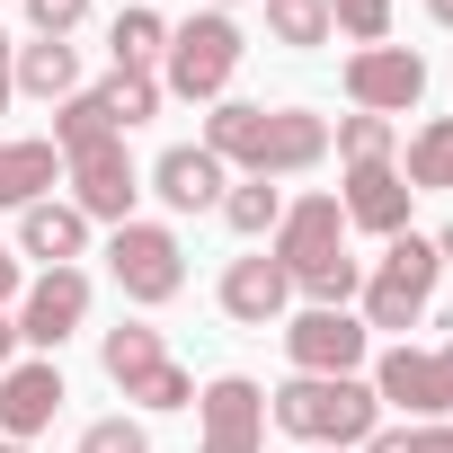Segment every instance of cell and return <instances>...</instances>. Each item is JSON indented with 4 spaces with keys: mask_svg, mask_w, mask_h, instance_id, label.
<instances>
[{
    "mask_svg": "<svg viewBox=\"0 0 453 453\" xmlns=\"http://www.w3.org/2000/svg\"><path fill=\"white\" fill-rule=\"evenodd\" d=\"M373 400H391V409H409L418 426H435L453 400H444V373H435V356H418V347H391L382 365H373Z\"/></svg>",
    "mask_w": 453,
    "mask_h": 453,
    "instance_id": "cell-16",
    "label": "cell"
},
{
    "mask_svg": "<svg viewBox=\"0 0 453 453\" xmlns=\"http://www.w3.org/2000/svg\"><path fill=\"white\" fill-rule=\"evenodd\" d=\"M267 258L294 276V294H311V311H347V294L365 285V267L347 258V213H338V196H303V204H285Z\"/></svg>",
    "mask_w": 453,
    "mask_h": 453,
    "instance_id": "cell-2",
    "label": "cell"
},
{
    "mask_svg": "<svg viewBox=\"0 0 453 453\" xmlns=\"http://www.w3.org/2000/svg\"><path fill=\"white\" fill-rule=\"evenodd\" d=\"M54 178H63V151H54V142H36V134H27V142H0V204L27 213V204H45Z\"/></svg>",
    "mask_w": 453,
    "mask_h": 453,
    "instance_id": "cell-18",
    "label": "cell"
},
{
    "mask_svg": "<svg viewBox=\"0 0 453 453\" xmlns=\"http://www.w3.org/2000/svg\"><path fill=\"white\" fill-rule=\"evenodd\" d=\"M27 19H36V36H54V45H72V27L89 19V0H27Z\"/></svg>",
    "mask_w": 453,
    "mask_h": 453,
    "instance_id": "cell-30",
    "label": "cell"
},
{
    "mask_svg": "<svg viewBox=\"0 0 453 453\" xmlns=\"http://www.w3.org/2000/svg\"><path fill=\"white\" fill-rule=\"evenodd\" d=\"M196 418H204V444L196 453H258L267 444V391L250 373H213L196 391Z\"/></svg>",
    "mask_w": 453,
    "mask_h": 453,
    "instance_id": "cell-9",
    "label": "cell"
},
{
    "mask_svg": "<svg viewBox=\"0 0 453 453\" xmlns=\"http://www.w3.org/2000/svg\"><path fill=\"white\" fill-rule=\"evenodd\" d=\"M10 98H19V45L0 36V107H10Z\"/></svg>",
    "mask_w": 453,
    "mask_h": 453,
    "instance_id": "cell-33",
    "label": "cell"
},
{
    "mask_svg": "<svg viewBox=\"0 0 453 453\" xmlns=\"http://www.w3.org/2000/svg\"><path fill=\"white\" fill-rule=\"evenodd\" d=\"M222 187H232V169H222L204 142H169V151L151 160V196H160L169 213H204V204H222Z\"/></svg>",
    "mask_w": 453,
    "mask_h": 453,
    "instance_id": "cell-14",
    "label": "cell"
},
{
    "mask_svg": "<svg viewBox=\"0 0 453 453\" xmlns=\"http://www.w3.org/2000/svg\"><path fill=\"white\" fill-rule=\"evenodd\" d=\"M409 178L391 169V160H365V169H347V196H338V213L356 222V232H382V241H400L409 232Z\"/></svg>",
    "mask_w": 453,
    "mask_h": 453,
    "instance_id": "cell-13",
    "label": "cell"
},
{
    "mask_svg": "<svg viewBox=\"0 0 453 453\" xmlns=\"http://www.w3.org/2000/svg\"><path fill=\"white\" fill-rule=\"evenodd\" d=\"M63 178H72V204H81L89 222H134V196H142V169H134L125 134H107V142L72 151V160H63Z\"/></svg>",
    "mask_w": 453,
    "mask_h": 453,
    "instance_id": "cell-8",
    "label": "cell"
},
{
    "mask_svg": "<svg viewBox=\"0 0 453 453\" xmlns=\"http://www.w3.org/2000/svg\"><path fill=\"white\" fill-rule=\"evenodd\" d=\"M435 373H444V400H453V338L435 347Z\"/></svg>",
    "mask_w": 453,
    "mask_h": 453,
    "instance_id": "cell-36",
    "label": "cell"
},
{
    "mask_svg": "<svg viewBox=\"0 0 453 453\" xmlns=\"http://www.w3.org/2000/svg\"><path fill=\"white\" fill-rule=\"evenodd\" d=\"M267 426H285V435H303L320 453H347V444H365L382 426V400L356 373H294V382L267 391Z\"/></svg>",
    "mask_w": 453,
    "mask_h": 453,
    "instance_id": "cell-3",
    "label": "cell"
},
{
    "mask_svg": "<svg viewBox=\"0 0 453 453\" xmlns=\"http://www.w3.org/2000/svg\"><path fill=\"white\" fill-rule=\"evenodd\" d=\"M373 276H391V285H409V294H426V303H435V276H444V258H435V241L400 232V241L382 250V267H373Z\"/></svg>",
    "mask_w": 453,
    "mask_h": 453,
    "instance_id": "cell-25",
    "label": "cell"
},
{
    "mask_svg": "<svg viewBox=\"0 0 453 453\" xmlns=\"http://www.w3.org/2000/svg\"><path fill=\"white\" fill-rule=\"evenodd\" d=\"M98 365H107V382L125 391V400H142V409H187L196 400V373L160 347V329H107L98 338Z\"/></svg>",
    "mask_w": 453,
    "mask_h": 453,
    "instance_id": "cell-5",
    "label": "cell"
},
{
    "mask_svg": "<svg viewBox=\"0 0 453 453\" xmlns=\"http://www.w3.org/2000/svg\"><path fill=\"white\" fill-rule=\"evenodd\" d=\"M285 303H294V276L276 258H232V267H222V311H232L241 329H276Z\"/></svg>",
    "mask_w": 453,
    "mask_h": 453,
    "instance_id": "cell-15",
    "label": "cell"
},
{
    "mask_svg": "<svg viewBox=\"0 0 453 453\" xmlns=\"http://www.w3.org/2000/svg\"><path fill=\"white\" fill-rule=\"evenodd\" d=\"M356 453H409V426H373V435H365Z\"/></svg>",
    "mask_w": 453,
    "mask_h": 453,
    "instance_id": "cell-32",
    "label": "cell"
},
{
    "mask_svg": "<svg viewBox=\"0 0 453 453\" xmlns=\"http://www.w3.org/2000/svg\"><path fill=\"white\" fill-rule=\"evenodd\" d=\"M435 258H444V267H453V222H444V232H435Z\"/></svg>",
    "mask_w": 453,
    "mask_h": 453,
    "instance_id": "cell-38",
    "label": "cell"
},
{
    "mask_svg": "<svg viewBox=\"0 0 453 453\" xmlns=\"http://www.w3.org/2000/svg\"><path fill=\"white\" fill-rule=\"evenodd\" d=\"M98 107H107L116 134H134V125L160 116V81H151V72H116V81H98Z\"/></svg>",
    "mask_w": 453,
    "mask_h": 453,
    "instance_id": "cell-22",
    "label": "cell"
},
{
    "mask_svg": "<svg viewBox=\"0 0 453 453\" xmlns=\"http://www.w3.org/2000/svg\"><path fill=\"white\" fill-rule=\"evenodd\" d=\"M409 196H426V187H453V116H435V125H418V142H409Z\"/></svg>",
    "mask_w": 453,
    "mask_h": 453,
    "instance_id": "cell-23",
    "label": "cell"
},
{
    "mask_svg": "<svg viewBox=\"0 0 453 453\" xmlns=\"http://www.w3.org/2000/svg\"><path fill=\"white\" fill-rule=\"evenodd\" d=\"M311 453H320V444H311Z\"/></svg>",
    "mask_w": 453,
    "mask_h": 453,
    "instance_id": "cell-41",
    "label": "cell"
},
{
    "mask_svg": "<svg viewBox=\"0 0 453 453\" xmlns=\"http://www.w3.org/2000/svg\"><path fill=\"white\" fill-rule=\"evenodd\" d=\"M81 320H89V276L81 267H45L27 285V303H19V338L27 347H63Z\"/></svg>",
    "mask_w": 453,
    "mask_h": 453,
    "instance_id": "cell-11",
    "label": "cell"
},
{
    "mask_svg": "<svg viewBox=\"0 0 453 453\" xmlns=\"http://www.w3.org/2000/svg\"><path fill=\"white\" fill-rule=\"evenodd\" d=\"M19 250L45 258V267H72V258L89 250V213H81V204H54V196L27 204V213H19Z\"/></svg>",
    "mask_w": 453,
    "mask_h": 453,
    "instance_id": "cell-17",
    "label": "cell"
},
{
    "mask_svg": "<svg viewBox=\"0 0 453 453\" xmlns=\"http://www.w3.org/2000/svg\"><path fill=\"white\" fill-rule=\"evenodd\" d=\"M107 54H116V72H151V63L169 54V19H160V10H116Z\"/></svg>",
    "mask_w": 453,
    "mask_h": 453,
    "instance_id": "cell-20",
    "label": "cell"
},
{
    "mask_svg": "<svg viewBox=\"0 0 453 453\" xmlns=\"http://www.w3.org/2000/svg\"><path fill=\"white\" fill-rule=\"evenodd\" d=\"M365 347H373V329L347 320V311H303V320H285V356H294V373H356Z\"/></svg>",
    "mask_w": 453,
    "mask_h": 453,
    "instance_id": "cell-10",
    "label": "cell"
},
{
    "mask_svg": "<svg viewBox=\"0 0 453 453\" xmlns=\"http://www.w3.org/2000/svg\"><path fill=\"white\" fill-rule=\"evenodd\" d=\"M347 98H356V116H409L426 98V54H409V45H356L347 54Z\"/></svg>",
    "mask_w": 453,
    "mask_h": 453,
    "instance_id": "cell-7",
    "label": "cell"
},
{
    "mask_svg": "<svg viewBox=\"0 0 453 453\" xmlns=\"http://www.w3.org/2000/svg\"><path fill=\"white\" fill-rule=\"evenodd\" d=\"M222 222H232L241 241H267L276 222H285V196H276V178H232V187H222Z\"/></svg>",
    "mask_w": 453,
    "mask_h": 453,
    "instance_id": "cell-21",
    "label": "cell"
},
{
    "mask_svg": "<svg viewBox=\"0 0 453 453\" xmlns=\"http://www.w3.org/2000/svg\"><path fill=\"white\" fill-rule=\"evenodd\" d=\"M267 36L294 45V54H311L329 36V0H267Z\"/></svg>",
    "mask_w": 453,
    "mask_h": 453,
    "instance_id": "cell-26",
    "label": "cell"
},
{
    "mask_svg": "<svg viewBox=\"0 0 453 453\" xmlns=\"http://www.w3.org/2000/svg\"><path fill=\"white\" fill-rule=\"evenodd\" d=\"M107 276L125 285V303H169L178 285H187V250H178V232L169 222H116V241H107Z\"/></svg>",
    "mask_w": 453,
    "mask_h": 453,
    "instance_id": "cell-6",
    "label": "cell"
},
{
    "mask_svg": "<svg viewBox=\"0 0 453 453\" xmlns=\"http://www.w3.org/2000/svg\"><path fill=\"white\" fill-rule=\"evenodd\" d=\"M116 125H107V107H98V89H72L63 107H54V151L72 160V151H89V142H107Z\"/></svg>",
    "mask_w": 453,
    "mask_h": 453,
    "instance_id": "cell-24",
    "label": "cell"
},
{
    "mask_svg": "<svg viewBox=\"0 0 453 453\" xmlns=\"http://www.w3.org/2000/svg\"><path fill=\"white\" fill-rule=\"evenodd\" d=\"M81 453H151V435H142V418H98V426H81Z\"/></svg>",
    "mask_w": 453,
    "mask_h": 453,
    "instance_id": "cell-29",
    "label": "cell"
},
{
    "mask_svg": "<svg viewBox=\"0 0 453 453\" xmlns=\"http://www.w3.org/2000/svg\"><path fill=\"white\" fill-rule=\"evenodd\" d=\"M241 54H250V36L222 19V10L178 19V27H169V54H160V98H204V107H213L222 89H232Z\"/></svg>",
    "mask_w": 453,
    "mask_h": 453,
    "instance_id": "cell-4",
    "label": "cell"
},
{
    "mask_svg": "<svg viewBox=\"0 0 453 453\" xmlns=\"http://www.w3.org/2000/svg\"><path fill=\"white\" fill-rule=\"evenodd\" d=\"M72 89H81V54H72V45H54V36L19 45V98H45V107H63Z\"/></svg>",
    "mask_w": 453,
    "mask_h": 453,
    "instance_id": "cell-19",
    "label": "cell"
},
{
    "mask_svg": "<svg viewBox=\"0 0 453 453\" xmlns=\"http://www.w3.org/2000/svg\"><path fill=\"white\" fill-rule=\"evenodd\" d=\"M0 453H27V444H10V435H0Z\"/></svg>",
    "mask_w": 453,
    "mask_h": 453,
    "instance_id": "cell-39",
    "label": "cell"
},
{
    "mask_svg": "<svg viewBox=\"0 0 453 453\" xmlns=\"http://www.w3.org/2000/svg\"><path fill=\"white\" fill-rule=\"evenodd\" d=\"M213 10H232V0H213Z\"/></svg>",
    "mask_w": 453,
    "mask_h": 453,
    "instance_id": "cell-40",
    "label": "cell"
},
{
    "mask_svg": "<svg viewBox=\"0 0 453 453\" xmlns=\"http://www.w3.org/2000/svg\"><path fill=\"white\" fill-rule=\"evenodd\" d=\"M10 356H19V320L0 311V373H10Z\"/></svg>",
    "mask_w": 453,
    "mask_h": 453,
    "instance_id": "cell-35",
    "label": "cell"
},
{
    "mask_svg": "<svg viewBox=\"0 0 453 453\" xmlns=\"http://www.w3.org/2000/svg\"><path fill=\"white\" fill-rule=\"evenodd\" d=\"M426 19H435V27H453V0H426Z\"/></svg>",
    "mask_w": 453,
    "mask_h": 453,
    "instance_id": "cell-37",
    "label": "cell"
},
{
    "mask_svg": "<svg viewBox=\"0 0 453 453\" xmlns=\"http://www.w3.org/2000/svg\"><path fill=\"white\" fill-rule=\"evenodd\" d=\"M329 27H347L356 45H382L391 36V0H329Z\"/></svg>",
    "mask_w": 453,
    "mask_h": 453,
    "instance_id": "cell-28",
    "label": "cell"
},
{
    "mask_svg": "<svg viewBox=\"0 0 453 453\" xmlns=\"http://www.w3.org/2000/svg\"><path fill=\"white\" fill-rule=\"evenodd\" d=\"M10 294H19V250L0 241V303H10Z\"/></svg>",
    "mask_w": 453,
    "mask_h": 453,
    "instance_id": "cell-34",
    "label": "cell"
},
{
    "mask_svg": "<svg viewBox=\"0 0 453 453\" xmlns=\"http://www.w3.org/2000/svg\"><path fill=\"white\" fill-rule=\"evenodd\" d=\"M204 151L222 169H250V178H303L329 160V125L311 107H250V98H213L204 116Z\"/></svg>",
    "mask_w": 453,
    "mask_h": 453,
    "instance_id": "cell-1",
    "label": "cell"
},
{
    "mask_svg": "<svg viewBox=\"0 0 453 453\" xmlns=\"http://www.w3.org/2000/svg\"><path fill=\"white\" fill-rule=\"evenodd\" d=\"M63 373H54V356H36V365H10L0 373V435L10 444H27V435H45L54 418H63Z\"/></svg>",
    "mask_w": 453,
    "mask_h": 453,
    "instance_id": "cell-12",
    "label": "cell"
},
{
    "mask_svg": "<svg viewBox=\"0 0 453 453\" xmlns=\"http://www.w3.org/2000/svg\"><path fill=\"white\" fill-rule=\"evenodd\" d=\"M409 453H453V426L435 418V426H409Z\"/></svg>",
    "mask_w": 453,
    "mask_h": 453,
    "instance_id": "cell-31",
    "label": "cell"
},
{
    "mask_svg": "<svg viewBox=\"0 0 453 453\" xmlns=\"http://www.w3.org/2000/svg\"><path fill=\"white\" fill-rule=\"evenodd\" d=\"M338 160H347V169L391 160V116H347V125H338Z\"/></svg>",
    "mask_w": 453,
    "mask_h": 453,
    "instance_id": "cell-27",
    "label": "cell"
}]
</instances>
